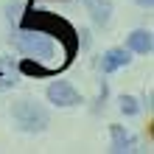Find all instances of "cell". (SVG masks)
Masks as SVG:
<instances>
[{
	"mask_svg": "<svg viewBox=\"0 0 154 154\" xmlns=\"http://www.w3.org/2000/svg\"><path fill=\"white\" fill-rule=\"evenodd\" d=\"M11 121L25 134H39V132H45L51 126V112L42 104L31 101V98H23V101L11 104Z\"/></svg>",
	"mask_w": 154,
	"mask_h": 154,
	"instance_id": "obj_2",
	"label": "cell"
},
{
	"mask_svg": "<svg viewBox=\"0 0 154 154\" xmlns=\"http://www.w3.org/2000/svg\"><path fill=\"white\" fill-rule=\"evenodd\" d=\"M20 14H23V3H8L6 6V17H8V20H20Z\"/></svg>",
	"mask_w": 154,
	"mask_h": 154,
	"instance_id": "obj_10",
	"label": "cell"
},
{
	"mask_svg": "<svg viewBox=\"0 0 154 154\" xmlns=\"http://www.w3.org/2000/svg\"><path fill=\"white\" fill-rule=\"evenodd\" d=\"M126 48L132 53H140V56H149L154 51V39H151V31L146 28H134L129 37H126Z\"/></svg>",
	"mask_w": 154,
	"mask_h": 154,
	"instance_id": "obj_7",
	"label": "cell"
},
{
	"mask_svg": "<svg viewBox=\"0 0 154 154\" xmlns=\"http://www.w3.org/2000/svg\"><path fill=\"white\" fill-rule=\"evenodd\" d=\"M45 98L53 104V106H81L84 104V98H81V93L70 84V81H65V79H59V81H51L48 84V90H45Z\"/></svg>",
	"mask_w": 154,
	"mask_h": 154,
	"instance_id": "obj_3",
	"label": "cell"
},
{
	"mask_svg": "<svg viewBox=\"0 0 154 154\" xmlns=\"http://www.w3.org/2000/svg\"><path fill=\"white\" fill-rule=\"evenodd\" d=\"M11 42H14V48L20 51L23 56L39 62V65H48V62L56 59V42H53V37H48L45 31H37V28H17V31L11 34Z\"/></svg>",
	"mask_w": 154,
	"mask_h": 154,
	"instance_id": "obj_1",
	"label": "cell"
},
{
	"mask_svg": "<svg viewBox=\"0 0 154 154\" xmlns=\"http://www.w3.org/2000/svg\"><path fill=\"white\" fill-rule=\"evenodd\" d=\"M118 109H121L126 118H134L140 112V101L134 95H121V98H118Z\"/></svg>",
	"mask_w": 154,
	"mask_h": 154,
	"instance_id": "obj_8",
	"label": "cell"
},
{
	"mask_svg": "<svg viewBox=\"0 0 154 154\" xmlns=\"http://www.w3.org/2000/svg\"><path fill=\"white\" fill-rule=\"evenodd\" d=\"M134 3L143 6V8H151V6H154V0H134Z\"/></svg>",
	"mask_w": 154,
	"mask_h": 154,
	"instance_id": "obj_11",
	"label": "cell"
},
{
	"mask_svg": "<svg viewBox=\"0 0 154 154\" xmlns=\"http://www.w3.org/2000/svg\"><path fill=\"white\" fill-rule=\"evenodd\" d=\"M106 98H109V84L101 81V90H98V98H95V112H101V106H106Z\"/></svg>",
	"mask_w": 154,
	"mask_h": 154,
	"instance_id": "obj_9",
	"label": "cell"
},
{
	"mask_svg": "<svg viewBox=\"0 0 154 154\" xmlns=\"http://www.w3.org/2000/svg\"><path fill=\"white\" fill-rule=\"evenodd\" d=\"M109 140H112V151L115 154H132L137 151V137L121 123H112L109 126Z\"/></svg>",
	"mask_w": 154,
	"mask_h": 154,
	"instance_id": "obj_5",
	"label": "cell"
},
{
	"mask_svg": "<svg viewBox=\"0 0 154 154\" xmlns=\"http://www.w3.org/2000/svg\"><path fill=\"white\" fill-rule=\"evenodd\" d=\"M129 62H132V51L129 48H109V51H104L101 59H98V70H101L104 76H109V73H115V70L126 67Z\"/></svg>",
	"mask_w": 154,
	"mask_h": 154,
	"instance_id": "obj_4",
	"label": "cell"
},
{
	"mask_svg": "<svg viewBox=\"0 0 154 154\" xmlns=\"http://www.w3.org/2000/svg\"><path fill=\"white\" fill-rule=\"evenodd\" d=\"M84 8H87V14L93 17V23L98 28H106L112 23V11H115L112 0H84Z\"/></svg>",
	"mask_w": 154,
	"mask_h": 154,
	"instance_id": "obj_6",
	"label": "cell"
}]
</instances>
